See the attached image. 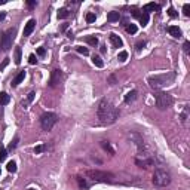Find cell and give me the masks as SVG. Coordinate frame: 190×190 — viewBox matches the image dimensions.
<instances>
[{
  "label": "cell",
  "mask_w": 190,
  "mask_h": 190,
  "mask_svg": "<svg viewBox=\"0 0 190 190\" xmlns=\"http://www.w3.org/2000/svg\"><path fill=\"white\" fill-rule=\"evenodd\" d=\"M68 15H70V12L63 8V9L58 11V20H66V18H68Z\"/></svg>",
  "instance_id": "obj_21"
},
{
  "label": "cell",
  "mask_w": 190,
  "mask_h": 190,
  "mask_svg": "<svg viewBox=\"0 0 190 190\" xmlns=\"http://www.w3.org/2000/svg\"><path fill=\"white\" fill-rule=\"evenodd\" d=\"M126 58H128V52H126V51H122V52H119V55H117V59H119V61L125 63V61H126Z\"/></svg>",
  "instance_id": "obj_29"
},
{
  "label": "cell",
  "mask_w": 190,
  "mask_h": 190,
  "mask_svg": "<svg viewBox=\"0 0 190 190\" xmlns=\"http://www.w3.org/2000/svg\"><path fill=\"white\" fill-rule=\"evenodd\" d=\"M45 54H46L45 48H39V49H37V55L39 56H45Z\"/></svg>",
  "instance_id": "obj_38"
},
{
  "label": "cell",
  "mask_w": 190,
  "mask_h": 190,
  "mask_svg": "<svg viewBox=\"0 0 190 190\" xmlns=\"http://www.w3.org/2000/svg\"><path fill=\"white\" fill-rule=\"evenodd\" d=\"M126 31H128L129 34H135L137 31H138V28H137L135 24H128V25H126Z\"/></svg>",
  "instance_id": "obj_24"
},
{
  "label": "cell",
  "mask_w": 190,
  "mask_h": 190,
  "mask_svg": "<svg viewBox=\"0 0 190 190\" xmlns=\"http://www.w3.org/2000/svg\"><path fill=\"white\" fill-rule=\"evenodd\" d=\"M28 63H30L31 66H34V64L37 63V58H36V55H33V54H31V55L28 56Z\"/></svg>",
  "instance_id": "obj_36"
},
{
  "label": "cell",
  "mask_w": 190,
  "mask_h": 190,
  "mask_svg": "<svg viewBox=\"0 0 190 190\" xmlns=\"http://www.w3.org/2000/svg\"><path fill=\"white\" fill-rule=\"evenodd\" d=\"M95 20H97V15H95V13H92V12H88V13H86V23L88 24L95 23Z\"/></svg>",
  "instance_id": "obj_26"
},
{
  "label": "cell",
  "mask_w": 190,
  "mask_h": 190,
  "mask_svg": "<svg viewBox=\"0 0 190 190\" xmlns=\"http://www.w3.org/2000/svg\"><path fill=\"white\" fill-rule=\"evenodd\" d=\"M5 16H6V13H5V12H0V21L5 20Z\"/></svg>",
  "instance_id": "obj_42"
},
{
  "label": "cell",
  "mask_w": 190,
  "mask_h": 190,
  "mask_svg": "<svg viewBox=\"0 0 190 190\" xmlns=\"http://www.w3.org/2000/svg\"><path fill=\"white\" fill-rule=\"evenodd\" d=\"M28 190H36V189H28Z\"/></svg>",
  "instance_id": "obj_44"
},
{
  "label": "cell",
  "mask_w": 190,
  "mask_h": 190,
  "mask_svg": "<svg viewBox=\"0 0 190 190\" xmlns=\"http://www.w3.org/2000/svg\"><path fill=\"white\" fill-rule=\"evenodd\" d=\"M15 34H16V30L15 28H9L8 31H5L3 36H2V40H0V48L3 51H9L12 48V43L15 40Z\"/></svg>",
  "instance_id": "obj_7"
},
{
  "label": "cell",
  "mask_w": 190,
  "mask_h": 190,
  "mask_svg": "<svg viewBox=\"0 0 190 190\" xmlns=\"http://www.w3.org/2000/svg\"><path fill=\"white\" fill-rule=\"evenodd\" d=\"M21 54H23L21 48H20V46H16V48H15V52H13V61H15V64H16V66H18V64H21Z\"/></svg>",
  "instance_id": "obj_15"
},
{
  "label": "cell",
  "mask_w": 190,
  "mask_h": 190,
  "mask_svg": "<svg viewBox=\"0 0 190 190\" xmlns=\"http://www.w3.org/2000/svg\"><path fill=\"white\" fill-rule=\"evenodd\" d=\"M9 101H11V97H9L6 92H0V104H2V106L9 104Z\"/></svg>",
  "instance_id": "obj_18"
},
{
  "label": "cell",
  "mask_w": 190,
  "mask_h": 190,
  "mask_svg": "<svg viewBox=\"0 0 190 190\" xmlns=\"http://www.w3.org/2000/svg\"><path fill=\"white\" fill-rule=\"evenodd\" d=\"M171 183V174L163 168H156L153 172V184L157 187H167Z\"/></svg>",
  "instance_id": "obj_3"
},
{
  "label": "cell",
  "mask_w": 190,
  "mask_h": 190,
  "mask_svg": "<svg viewBox=\"0 0 190 190\" xmlns=\"http://www.w3.org/2000/svg\"><path fill=\"white\" fill-rule=\"evenodd\" d=\"M56 122H58V116H56L55 113L48 112L40 116V126H42L43 131H51L56 125Z\"/></svg>",
  "instance_id": "obj_6"
},
{
  "label": "cell",
  "mask_w": 190,
  "mask_h": 190,
  "mask_svg": "<svg viewBox=\"0 0 190 190\" xmlns=\"http://www.w3.org/2000/svg\"><path fill=\"white\" fill-rule=\"evenodd\" d=\"M137 97H138V92H137V91H135V89L129 91V92L125 95V102H126V104H129V102H132V101L137 100Z\"/></svg>",
  "instance_id": "obj_13"
},
{
  "label": "cell",
  "mask_w": 190,
  "mask_h": 190,
  "mask_svg": "<svg viewBox=\"0 0 190 190\" xmlns=\"http://www.w3.org/2000/svg\"><path fill=\"white\" fill-rule=\"evenodd\" d=\"M175 80V73L174 71H168V73H162V74H155L147 79V83L152 89L159 91L165 86H169L172 82Z\"/></svg>",
  "instance_id": "obj_2"
},
{
  "label": "cell",
  "mask_w": 190,
  "mask_h": 190,
  "mask_svg": "<svg viewBox=\"0 0 190 190\" xmlns=\"http://www.w3.org/2000/svg\"><path fill=\"white\" fill-rule=\"evenodd\" d=\"M24 77H25V71L23 70V71H20V73L13 77V80H12V86H18V85L24 80Z\"/></svg>",
  "instance_id": "obj_14"
},
{
  "label": "cell",
  "mask_w": 190,
  "mask_h": 190,
  "mask_svg": "<svg viewBox=\"0 0 190 190\" xmlns=\"http://www.w3.org/2000/svg\"><path fill=\"white\" fill-rule=\"evenodd\" d=\"M8 171H9V172H15V171H16V163H15L13 160H11V162L8 163Z\"/></svg>",
  "instance_id": "obj_31"
},
{
  "label": "cell",
  "mask_w": 190,
  "mask_h": 190,
  "mask_svg": "<svg viewBox=\"0 0 190 190\" xmlns=\"http://www.w3.org/2000/svg\"><path fill=\"white\" fill-rule=\"evenodd\" d=\"M109 39H110V43H112V45L114 46V48H122V46H123L122 39H120V37H119L117 34L112 33V34H110V37H109Z\"/></svg>",
  "instance_id": "obj_9"
},
{
  "label": "cell",
  "mask_w": 190,
  "mask_h": 190,
  "mask_svg": "<svg viewBox=\"0 0 190 190\" xmlns=\"http://www.w3.org/2000/svg\"><path fill=\"white\" fill-rule=\"evenodd\" d=\"M168 15H169V16H171V18H175V16H177V15H178V13H177V12H175V9H174V8H172V6H171V8H169V9H168Z\"/></svg>",
  "instance_id": "obj_33"
},
{
  "label": "cell",
  "mask_w": 190,
  "mask_h": 190,
  "mask_svg": "<svg viewBox=\"0 0 190 190\" xmlns=\"http://www.w3.org/2000/svg\"><path fill=\"white\" fill-rule=\"evenodd\" d=\"M143 11H144L145 13H149V12H159L160 11V6L156 5V3H147L144 8H143Z\"/></svg>",
  "instance_id": "obj_12"
},
{
  "label": "cell",
  "mask_w": 190,
  "mask_h": 190,
  "mask_svg": "<svg viewBox=\"0 0 190 190\" xmlns=\"http://www.w3.org/2000/svg\"><path fill=\"white\" fill-rule=\"evenodd\" d=\"M3 3H6V0H0V5H3Z\"/></svg>",
  "instance_id": "obj_43"
},
{
  "label": "cell",
  "mask_w": 190,
  "mask_h": 190,
  "mask_svg": "<svg viewBox=\"0 0 190 190\" xmlns=\"http://www.w3.org/2000/svg\"><path fill=\"white\" fill-rule=\"evenodd\" d=\"M168 33L171 34L172 37H175V39H180L183 33H181V30H180L177 25H171V27H168Z\"/></svg>",
  "instance_id": "obj_11"
},
{
  "label": "cell",
  "mask_w": 190,
  "mask_h": 190,
  "mask_svg": "<svg viewBox=\"0 0 190 190\" xmlns=\"http://www.w3.org/2000/svg\"><path fill=\"white\" fill-rule=\"evenodd\" d=\"M34 27H36V20H30L28 23L25 24V27H24V36H30L33 33Z\"/></svg>",
  "instance_id": "obj_10"
},
{
  "label": "cell",
  "mask_w": 190,
  "mask_h": 190,
  "mask_svg": "<svg viewBox=\"0 0 190 190\" xmlns=\"http://www.w3.org/2000/svg\"><path fill=\"white\" fill-rule=\"evenodd\" d=\"M18 141H20V138H18V137H15V138H13V141H12L11 144H9V147H8V150H13V149H16Z\"/></svg>",
  "instance_id": "obj_30"
},
{
  "label": "cell",
  "mask_w": 190,
  "mask_h": 190,
  "mask_svg": "<svg viewBox=\"0 0 190 190\" xmlns=\"http://www.w3.org/2000/svg\"><path fill=\"white\" fill-rule=\"evenodd\" d=\"M144 46H145V42H144V40H140V42L135 45V48H137V51H141Z\"/></svg>",
  "instance_id": "obj_34"
},
{
  "label": "cell",
  "mask_w": 190,
  "mask_h": 190,
  "mask_svg": "<svg viewBox=\"0 0 190 190\" xmlns=\"http://www.w3.org/2000/svg\"><path fill=\"white\" fill-rule=\"evenodd\" d=\"M34 95H36L34 92H30V94H28V97H27V101H25V102L23 101V107H24V109H27V104L33 102V100H34Z\"/></svg>",
  "instance_id": "obj_25"
},
{
  "label": "cell",
  "mask_w": 190,
  "mask_h": 190,
  "mask_svg": "<svg viewBox=\"0 0 190 190\" xmlns=\"http://www.w3.org/2000/svg\"><path fill=\"white\" fill-rule=\"evenodd\" d=\"M76 51L79 54H83V55H89V49L88 48H83V46H76Z\"/></svg>",
  "instance_id": "obj_28"
},
{
  "label": "cell",
  "mask_w": 190,
  "mask_h": 190,
  "mask_svg": "<svg viewBox=\"0 0 190 190\" xmlns=\"http://www.w3.org/2000/svg\"><path fill=\"white\" fill-rule=\"evenodd\" d=\"M183 49H184V52H186V54H189V49H190V43H189V42H184Z\"/></svg>",
  "instance_id": "obj_39"
},
{
  "label": "cell",
  "mask_w": 190,
  "mask_h": 190,
  "mask_svg": "<svg viewBox=\"0 0 190 190\" xmlns=\"http://www.w3.org/2000/svg\"><path fill=\"white\" fill-rule=\"evenodd\" d=\"M138 20H140V23H141V25H143V27H144V25H147V24H149V13L143 12V15H140V16H138Z\"/></svg>",
  "instance_id": "obj_22"
},
{
  "label": "cell",
  "mask_w": 190,
  "mask_h": 190,
  "mask_svg": "<svg viewBox=\"0 0 190 190\" xmlns=\"http://www.w3.org/2000/svg\"><path fill=\"white\" fill-rule=\"evenodd\" d=\"M61 79H63V73H61V70H52V73H51V79H49V86H52V88H55L59 85V82H61Z\"/></svg>",
  "instance_id": "obj_8"
},
{
  "label": "cell",
  "mask_w": 190,
  "mask_h": 190,
  "mask_svg": "<svg viewBox=\"0 0 190 190\" xmlns=\"http://www.w3.org/2000/svg\"><path fill=\"white\" fill-rule=\"evenodd\" d=\"M109 82H110V85H116V77L114 76H109Z\"/></svg>",
  "instance_id": "obj_40"
},
{
  "label": "cell",
  "mask_w": 190,
  "mask_h": 190,
  "mask_svg": "<svg viewBox=\"0 0 190 190\" xmlns=\"http://www.w3.org/2000/svg\"><path fill=\"white\" fill-rule=\"evenodd\" d=\"M8 157V150L5 147H0V162H5Z\"/></svg>",
  "instance_id": "obj_27"
},
{
  "label": "cell",
  "mask_w": 190,
  "mask_h": 190,
  "mask_svg": "<svg viewBox=\"0 0 190 190\" xmlns=\"http://www.w3.org/2000/svg\"><path fill=\"white\" fill-rule=\"evenodd\" d=\"M97 114H98V119L102 125H110V123H114L119 119V110L106 98H102L98 102Z\"/></svg>",
  "instance_id": "obj_1"
},
{
  "label": "cell",
  "mask_w": 190,
  "mask_h": 190,
  "mask_svg": "<svg viewBox=\"0 0 190 190\" xmlns=\"http://www.w3.org/2000/svg\"><path fill=\"white\" fill-rule=\"evenodd\" d=\"M76 180H77V183H79V187H82V189H88V187H89L85 178H82V177H76Z\"/></svg>",
  "instance_id": "obj_23"
},
{
  "label": "cell",
  "mask_w": 190,
  "mask_h": 190,
  "mask_svg": "<svg viewBox=\"0 0 190 190\" xmlns=\"http://www.w3.org/2000/svg\"><path fill=\"white\" fill-rule=\"evenodd\" d=\"M183 13H184L186 16H190V5L189 3H186V5L183 6Z\"/></svg>",
  "instance_id": "obj_32"
},
{
  "label": "cell",
  "mask_w": 190,
  "mask_h": 190,
  "mask_svg": "<svg viewBox=\"0 0 190 190\" xmlns=\"http://www.w3.org/2000/svg\"><path fill=\"white\" fill-rule=\"evenodd\" d=\"M100 144H101V147H102V149H104L106 152H109V153H110L112 156H113V155H114V149H113V147H112V144H110L109 141H101Z\"/></svg>",
  "instance_id": "obj_17"
},
{
  "label": "cell",
  "mask_w": 190,
  "mask_h": 190,
  "mask_svg": "<svg viewBox=\"0 0 190 190\" xmlns=\"http://www.w3.org/2000/svg\"><path fill=\"white\" fill-rule=\"evenodd\" d=\"M119 18H120V13H119V12H110V13L107 15V21H109V23H116V21H119Z\"/></svg>",
  "instance_id": "obj_16"
},
{
  "label": "cell",
  "mask_w": 190,
  "mask_h": 190,
  "mask_svg": "<svg viewBox=\"0 0 190 190\" xmlns=\"http://www.w3.org/2000/svg\"><path fill=\"white\" fill-rule=\"evenodd\" d=\"M155 102H156V107L159 110H167L172 106L174 98H172V95H169L167 92H156L155 94Z\"/></svg>",
  "instance_id": "obj_5"
},
{
  "label": "cell",
  "mask_w": 190,
  "mask_h": 190,
  "mask_svg": "<svg viewBox=\"0 0 190 190\" xmlns=\"http://www.w3.org/2000/svg\"><path fill=\"white\" fill-rule=\"evenodd\" d=\"M27 6H28V8H34V6H36V2H27Z\"/></svg>",
  "instance_id": "obj_41"
},
{
  "label": "cell",
  "mask_w": 190,
  "mask_h": 190,
  "mask_svg": "<svg viewBox=\"0 0 190 190\" xmlns=\"http://www.w3.org/2000/svg\"><path fill=\"white\" fill-rule=\"evenodd\" d=\"M92 63H94V66H95V67H98V68L104 67V63H102L101 56H98V55H94V56H92Z\"/></svg>",
  "instance_id": "obj_19"
},
{
  "label": "cell",
  "mask_w": 190,
  "mask_h": 190,
  "mask_svg": "<svg viewBox=\"0 0 190 190\" xmlns=\"http://www.w3.org/2000/svg\"><path fill=\"white\" fill-rule=\"evenodd\" d=\"M85 174H86V177H89L95 183H112L113 178H114L113 174L106 172V171H100V169H89Z\"/></svg>",
  "instance_id": "obj_4"
},
{
  "label": "cell",
  "mask_w": 190,
  "mask_h": 190,
  "mask_svg": "<svg viewBox=\"0 0 190 190\" xmlns=\"http://www.w3.org/2000/svg\"><path fill=\"white\" fill-rule=\"evenodd\" d=\"M45 149H46V145H45V144H40V145H37V147L34 149V152H36V153H42V152H43Z\"/></svg>",
  "instance_id": "obj_35"
},
{
  "label": "cell",
  "mask_w": 190,
  "mask_h": 190,
  "mask_svg": "<svg viewBox=\"0 0 190 190\" xmlns=\"http://www.w3.org/2000/svg\"><path fill=\"white\" fill-rule=\"evenodd\" d=\"M8 64H9V58H5V59H3V63L0 64V70H5V67H6Z\"/></svg>",
  "instance_id": "obj_37"
},
{
  "label": "cell",
  "mask_w": 190,
  "mask_h": 190,
  "mask_svg": "<svg viewBox=\"0 0 190 190\" xmlns=\"http://www.w3.org/2000/svg\"><path fill=\"white\" fill-rule=\"evenodd\" d=\"M85 42L91 46H97L98 45V37H95V36H88V37H85Z\"/></svg>",
  "instance_id": "obj_20"
},
{
  "label": "cell",
  "mask_w": 190,
  "mask_h": 190,
  "mask_svg": "<svg viewBox=\"0 0 190 190\" xmlns=\"http://www.w3.org/2000/svg\"><path fill=\"white\" fill-rule=\"evenodd\" d=\"M0 174H2V171H0Z\"/></svg>",
  "instance_id": "obj_45"
}]
</instances>
